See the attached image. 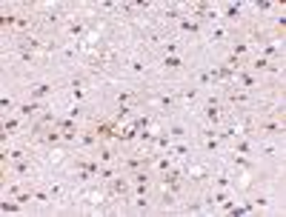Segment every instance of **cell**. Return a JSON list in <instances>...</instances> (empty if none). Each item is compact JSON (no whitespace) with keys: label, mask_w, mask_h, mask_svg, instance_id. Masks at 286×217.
Instances as JSON below:
<instances>
[{"label":"cell","mask_w":286,"mask_h":217,"mask_svg":"<svg viewBox=\"0 0 286 217\" xmlns=\"http://www.w3.org/2000/svg\"><path fill=\"white\" fill-rule=\"evenodd\" d=\"M183 69H186V60H183V57H178V54H163L161 75H180Z\"/></svg>","instance_id":"2"},{"label":"cell","mask_w":286,"mask_h":217,"mask_svg":"<svg viewBox=\"0 0 286 217\" xmlns=\"http://www.w3.org/2000/svg\"><path fill=\"white\" fill-rule=\"evenodd\" d=\"M0 208H3V214H6V211H18L20 203H18V200H3V206H0Z\"/></svg>","instance_id":"18"},{"label":"cell","mask_w":286,"mask_h":217,"mask_svg":"<svg viewBox=\"0 0 286 217\" xmlns=\"http://www.w3.org/2000/svg\"><path fill=\"white\" fill-rule=\"evenodd\" d=\"M92 155L98 157V163H106V166H115L120 157H117V152H115V146H109V143H100Z\"/></svg>","instance_id":"4"},{"label":"cell","mask_w":286,"mask_h":217,"mask_svg":"<svg viewBox=\"0 0 286 217\" xmlns=\"http://www.w3.org/2000/svg\"><path fill=\"white\" fill-rule=\"evenodd\" d=\"M75 146L86 149V152H89V155H92V152H95V149L100 146V137H98V134H95V129H92V126H89V129H81V131H78V143H75Z\"/></svg>","instance_id":"3"},{"label":"cell","mask_w":286,"mask_h":217,"mask_svg":"<svg viewBox=\"0 0 286 217\" xmlns=\"http://www.w3.org/2000/svg\"><path fill=\"white\" fill-rule=\"evenodd\" d=\"M18 112H20V117H37L40 112H46V106L40 100H26V103L18 106Z\"/></svg>","instance_id":"7"},{"label":"cell","mask_w":286,"mask_h":217,"mask_svg":"<svg viewBox=\"0 0 286 217\" xmlns=\"http://www.w3.org/2000/svg\"><path fill=\"white\" fill-rule=\"evenodd\" d=\"M146 69H149V66L143 63V57H137V54L129 57V71H132V75H146Z\"/></svg>","instance_id":"12"},{"label":"cell","mask_w":286,"mask_h":217,"mask_svg":"<svg viewBox=\"0 0 286 217\" xmlns=\"http://www.w3.org/2000/svg\"><path fill=\"white\" fill-rule=\"evenodd\" d=\"M197 97H200V89H197V86H180V92H178L175 100H178V106L186 109V106H195L197 103Z\"/></svg>","instance_id":"5"},{"label":"cell","mask_w":286,"mask_h":217,"mask_svg":"<svg viewBox=\"0 0 286 217\" xmlns=\"http://www.w3.org/2000/svg\"><path fill=\"white\" fill-rule=\"evenodd\" d=\"M69 160V149L66 143H57V146H46L43 149V163L46 166H60Z\"/></svg>","instance_id":"1"},{"label":"cell","mask_w":286,"mask_h":217,"mask_svg":"<svg viewBox=\"0 0 286 217\" xmlns=\"http://www.w3.org/2000/svg\"><path fill=\"white\" fill-rule=\"evenodd\" d=\"M20 129V120H3V134H15Z\"/></svg>","instance_id":"17"},{"label":"cell","mask_w":286,"mask_h":217,"mask_svg":"<svg viewBox=\"0 0 286 217\" xmlns=\"http://www.w3.org/2000/svg\"><path fill=\"white\" fill-rule=\"evenodd\" d=\"M229 54H235V57H241V60H252V46L246 43V40H232L229 43Z\"/></svg>","instance_id":"6"},{"label":"cell","mask_w":286,"mask_h":217,"mask_svg":"<svg viewBox=\"0 0 286 217\" xmlns=\"http://www.w3.org/2000/svg\"><path fill=\"white\" fill-rule=\"evenodd\" d=\"M178 23H180V32H189V35H197V32H200V23H197L195 18H189L186 12H183V18H180Z\"/></svg>","instance_id":"10"},{"label":"cell","mask_w":286,"mask_h":217,"mask_svg":"<svg viewBox=\"0 0 286 217\" xmlns=\"http://www.w3.org/2000/svg\"><path fill=\"white\" fill-rule=\"evenodd\" d=\"M221 18H226L229 23H241V26H243V9H241V6H226Z\"/></svg>","instance_id":"11"},{"label":"cell","mask_w":286,"mask_h":217,"mask_svg":"<svg viewBox=\"0 0 286 217\" xmlns=\"http://www.w3.org/2000/svg\"><path fill=\"white\" fill-rule=\"evenodd\" d=\"M260 152H263L266 157H277V155H280V149H277L275 143H263V146H260Z\"/></svg>","instance_id":"16"},{"label":"cell","mask_w":286,"mask_h":217,"mask_svg":"<svg viewBox=\"0 0 286 217\" xmlns=\"http://www.w3.org/2000/svg\"><path fill=\"white\" fill-rule=\"evenodd\" d=\"M229 29H209V43H226Z\"/></svg>","instance_id":"13"},{"label":"cell","mask_w":286,"mask_h":217,"mask_svg":"<svg viewBox=\"0 0 286 217\" xmlns=\"http://www.w3.org/2000/svg\"><path fill=\"white\" fill-rule=\"evenodd\" d=\"M132 206H134V211H146L149 208V194H134Z\"/></svg>","instance_id":"14"},{"label":"cell","mask_w":286,"mask_h":217,"mask_svg":"<svg viewBox=\"0 0 286 217\" xmlns=\"http://www.w3.org/2000/svg\"><path fill=\"white\" fill-rule=\"evenodd\" d=\"M0 109H3V114L12 112V109H15V100H12V97H3V100H0Z\"/></svg>","instance_id":"20"},{"label":"cell","mask_w":286,"mask_h":217,"mask_svg":"<svg viewBox=\"0 0 286 217\" xmlns=\"http://www.w3.org/2000/svg\"><path fill=\"white\" fill-rule=\"evenodd\" d=\"M6 166V169H9L12 174H18V177H32V169H35V166H32V160H18V163H3Z\"/></svg>","instance_id":"9"},{"label":"cell","mask_w":286,"mask_h":217,"mask_svg":"<svg viewBox=\"0 0 286 217\" xmlns=\"http://www.w3.org/2000/svg\"><path fill=\"white\" fill-rule=\"evenodd\" d=\"M169 134H172V137H178V140H183L189 134V129L183 126V123H172V126H169Z\"/></svg>","instance_id":"15"},{"label":"cell","mask_w":286,"mask_h":217,"mask_svg":"<svg viewBox=\"0 0 286 217\" xmlns=\"http://www.w3.org/2000/svg\"><path fill=\"white\" fill-rule=\"evenodd\" d=\"M183 211H189V214H200V211H203V203H186Z\"/></svg>","instance_id":"19"},{"label":"cell","mask_w":286,"mask_h":217,"mask_svg":"<svg viewBox=\"0 0 286 217\" xmlns=\"http://www.w3.org/2000/svg\"><path fill=\"white\" fill-rule=\"evenodd\" d=\"M54 95V83H49V80H43V83H35L32 86V92H29V97L32 100H43V97Z\"/></svg>","instance_id":"8"}]
</instances>
